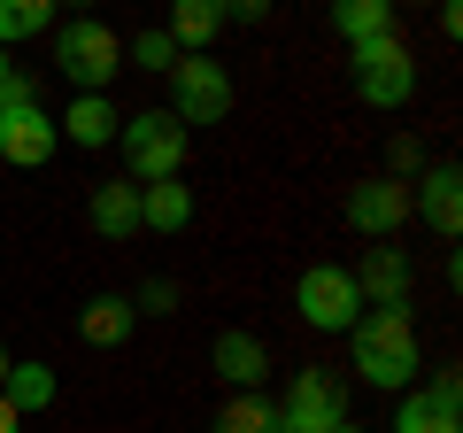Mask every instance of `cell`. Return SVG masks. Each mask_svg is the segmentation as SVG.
<instances>
[{"label":"cell","mask_w":463,"mask_h":433,"mask_svg":"<svg viewBox=\"0 0 463 433\" xmlns=\"http://www.w3.org/2000/svg\"><path fill=\"white\" fill-rule=\"evenodd\" d=\"M456 410H463V380L440 371L432 387H410L394 402V433H456Z\"/></svg>","instance_id":"30bf717a"},{"label":"cell","mask_w":463,"mask_h":433,"mask_svg":"<svg viewBox=\"0 0 463 433\" xmlns=\"http://www.w3.org/2000/svg\"><path fill=\"white\" fill-rule=\"evenodd\" d=\"M332 433H364V426H347V418H340V426H332Z\"/></svg>","instance_id":"4dcf8cb0"},{"label":"cell","mask_w":463,"mask_h":433,"mask_svg":"<svg viewBox=\"0 0 463 433\" xmlns=\"http://www.w3.org/2000/svg\"><path fill=\"white\" fill-rule=\"evenodd\" d=\"M347 54H355L347 70H355V101H364V109H402V101L417 93V54L402 47L394 32L364 39V47H347Z\"/></svg>","instance_id":"277c9868"},{"label":"cell","mask_w":463,"mask_h":433,"mask_svg":"<svg viewBox=\"0 0 463 433\" xmlns=\"http://www.w3.org/2000/svg\"><path fill=\"white\" fill-rule=\"evenodd\" d=\"M85 216H93L100 240H132L139 233V186H93V201H85Z\"/></svg>","instance_id":"ac0fdd59"},{"label":"cell","mask_w":463,"mask_h":433,"mask_svg":"<svg viewBox=\"0 0 463 433\" xmlns=\"http://www.w3.org/2000/svg\"><path fill=\"white\" fill-rule=\"evenodd\" d=\"M355 294H364V310H410V255L371 248L364 264H355Z\"/></svg>","instance_id":"4fadbf2b"},{"label":"cell","mask_w":463,"mask_h":433,"mask_svg":"<svg viewBox=\"0 0 463 433\" xmlns=\"http://www.w3.org/2000/svg\"><path fill=\"white\" fill-rule=\"evenodd\" d=\"M185 225H194V194L178 178L139 186V233H185Z\"/></svg>","instance_id":"2e32d148"},{"label":"cell","mask_w":463,"mask_h":433,"mask_svg":"<svg viewBox=\"0 0 463 433\" xmlns=\"http://www.w3.org/2000/svg\"><path fill=\"white\" fill-rule=\"evenodd\" d=\"M132 310H178V286H170V279H147V286H139V302H132Z\"/></svg>","instance_id":"d4e9b609"},{"label":"cell","mask_w":463,"mask_h":433,"mask_svg":"<svg viewBox=\"0 0 463 433\" xmlns=\"http://www.w3.org/2000/svg\"><path fill=\"white\" fill-rule=\"evenodd\" d=\"M347 333H355L364 387H379V395H410L417 387V317L410 310H364Z\"/></svg>","instance_id":"6da1fadb"},{"label":"cell","mask_w":463,"mask_h":433,"mask_svg":"<svg viewBox=\"0 0 463 433\" xmlns=\"http://www.w3.org/2000/svg\"><path fill=\"white\" fill-rule=\"evenodd\" d=\"M270 433H286V426H270Z\"/></svg>","instance_id":"1f68e13d"},{"label":"cell","mask_w":463,"mask_h":433,"mask_svg":"<svg viewBox=\"0 0 463 433\" xmlns=\"http://www.w3.org/2000/svg\"><path fill=\"white\" fill-rule=\"evenodd\" d=\"M209 364H216V380L240 387V395L270 380V349H263V333H248V325H224V333H216V349H209Z\"/></svg>","instance_id":"8fae6325"},{"label":"cell","mask_w":463,"mask_h":433,"mask_svg":"<svg viewBox=\"0 0 463 433\" xmlns=\"http://www.w3.org/2000/svg\"><path fill=\"white\" fill-rule=\"evenodd\" d=\"M54 148H62V132H54V117L39 109V101H0V163L39 170Z\"/></svg>","instance_id":"ba28073f"},{"label":"cell","mask_w":463,"mask_h":433,"mask_svg":"<svg viewBox=\"0 0 463 433\" xmlns=\"http://www.w3.org/2000/svg\"><path fill=\"white\" fill-rule=\"evenodd\" d=\"M0 433H24V410H16L8 395H0Z\"/></svg>","instance_id":"83f0119b"},{"label":"cell","mask_w":463,"mask_h":433,"mask_svg":"<svg viewBox=\"0 0 463 433\" xmlns=\"http://www.w3.org/2000/svg\"><path fill=\"white\" fill-rule=\"evenodd\" d=\"M270 0H224V24H263Z\"/></svg>","instance_id":"484cf974"},{"label":"cell","mask_w":463,"mask_h":433,"mask_svg":"<svg viewBox=\"0 0 463 433\" xmlns=\"http://www.w3.org/2000/svg\"><path fill=\"white\" fill-rule=\"evenodd\" d=\"M0 101H39V93H32V78L8 63V47H0Z\"/></svg>","instance_id":"cb8c5ba5"},{"label":"cell","mask_w":463,"mask_h":433,"mask_svg":"<svg viewBox=\"0 0 463 433\" xmlns=\"http://www.w3.org/2000/svg\"><path fill=\"white\" fill-rule=\"evenodd\" d=\"M294 310L309 333H347L355 317H364V294H355V271L347 264H309L294 286Z\"/></svg>","instance_id":"5b68a950"},{"label":"cell","mask_w":463,"mask_h":433,"mask_svg":"<svg viewBox=\"0 0 463 433\" xmlns=\"http://www.w3.org/2000/svg\"><path fill=\"white\" fill-rule=\"evenodd\" d=\"M116 124H124V117H116V101H109V93H78L62 117H54V132H62L70 148H109Z\"/></svg>","instance_id":"5bb4252c"},{"label":"cell","mask_w":463,"mask_h":433,"mask_svg":"<svg viewBox=\"0 0 463 433\" xmlns=\"http://www.w3.org/2000/svg\"><path fill=\"white\" fill-rule=\"evenodd\" d=\"M124 63L132 70H155V78H170V63H178V39L155 24V32H139V39H124Z\"/></svg>","instance_id":"603a6c76"},{"label":"cell","mask_w":463,"mask_h":433,"mask_svg":"<svg viewBox=\"0 0 463 433\" xmlns=\"http://www.w3.org/2000/svg\"><path fill=\"white\" fill-rule=\"evenodd\" d=\"M0 395H8V402H16L24 418H32V410H47V402L62 395V380H54L47 364H8V380H0Z\"/></svg>","instance_id":"ffe728a7"},{"label":"cell","mask_w":463,"mask_h":433,"mask_svg":"<svg viewBox=\"0 0 463 433\" xmlns=\"http://www.w3.org/2000/svg\"><path fill=\"white\" fill-rule=\"evenodd\" d=\"M347 225L371 240H394L402 225H410V178H364L347 186Z\"/></svg>","instance_id":"9c48e42d"},{"label":"cell","mask_w":463,"mask_h":433,"mask_svg":"<svg viewBox=\"0 0 463 433\" xmlns=\"http://www.w3.org/2000/svg\"><path fill=\"white\" fill-rule=\"evenodd\" d=\"M54 70H62L78 93H109L116 70H124V39L100 16H70V24H54Z\"/></svg>","instance_id":"7a4b0ae2"},{"label":"cell","mask_w":463,"mask_h":433,"mask_svg":"<svg viewBox=\"0 0 463 433\" xmlns=\"http://www.w3.org/2000/svg\"><path fill=\"white\" fill-rule=\"evenodd\" d=\"M417 170V140H394V170H386V178H410Z\"/></svg>","instance_id":"4316f807"},{"label":"cell","mask_w":463,"mask_h":433,"mask_svg":"<svg viewBox=\"0 0 463 433\" xmlns=\"http://www.w3.org/2000/svg\"><path fill=\"white\" fill-rule=\"evenodd\" d=\"M62 0H0V47H16V39H39L54 24Z\"/></svg>","instance_id":"44dd1931"},{"label":"cell","mask_w":463,"mask_h":433,"mask_svg":"<svg viewBox=\"0 0 463 433\" xmlns=\"http://www.w3.org/2000/svg\"><path fill=\"white\" fill-rule=\"evenodd\" d=\"M332 32H340L347 47L386 39V32H394V0H332Z\"/></svg>","instance_id":"d6986e66"},{"label":"cell","mask_w":463,"mask_h":433,"mask_svg":"<svg viewBox=\"0 0 463 433\" xmlns=\"http://www.w3.org/2000/svg\"><path fill=\"white\" fill-rule=\"evenodd\" d=\"M340 418H347V387L332 380V371L301 364L294 387H286V402H279V426H286V433H332Z\"/></svg>","instance_id":"52a82bcc"},{"label":"cell","mask_w":463,"mask_h":433,"mask_svg":"<svg viewBox=\"0 0 463 433\" xmlns=\"http://www.w3.org/2000/svg\"><path fill=\"white\" fill-rule=\"evenodd\" d=\"M132 325H139L132 294H93V302L78 310V333H85V349H124V341H132Z\"/></svg>","instance_id":"9a60e30c"},{"label":"cell","mask_w":463,"mask_h":433,"mask_svg":"<svg viewBox=\"0 0 463 433\" xmlns=\"http://www.w3.org/2000/svg\"><path fill=\"white\" fill-rule=\"evenodd\" d=\"M62 8H78V16H93V0H62Z\"/></svg>","instance_id":"f546056e"},{"label":"cell","mask_w":463,"mask_h":433,"mask_svg":"<svg viewBox=\"0 0 463 433\" xmlns=\"http://www.w3.org/2000/svg\"><path fill=\"white\" fill-rule=\"evenodd\" d=\"M8 364H16V356H8V341H0V380H8Z\"/></svg>","instance_id":"f1b7e54d"},{"label":"cell","mask_w":463,"mask_h":433,"mask_svg":"<svg viewBox=\"0 0 463 433\" xmlns=\"http://www.w3.org/2000/svg\"><path fill=\"white\" fill-rule=\"evenodd\" d=\"M170 117L178 124H224L232 117V70L209 54H178L170 63Z\"/></svg>","instance_id":"8992f818"},{"label":"cell","mask_w":463,"mask_h":433,"mask_svg":"<svg viewBox=\"0 0 463 433\" xmlns=\"http://www.w3.org/2000/svg\"><path fill=\"white\" fill-rule=\"evenodd\" d=\"M116 148H124V170H132V186L178 178V170H185V124L170 117V109H139V117L116 124Z\"/></svg>","instance_id":"3957f363"},{"label":"cell","mask_w":463,"mask_h":433,"mask_svg":"<svg viewBox=\"0 0 463 433\" xmlns=\"http://www.w3.org/2000/svg\"><path fill=\"white\" fill-rule=\"evenodd\" d=\"M270 426H279V402H263L255 387H248V395H232L224 418H216V433H270Z\"/></svg>","instance_id":"7402d4cb"},{"label":"cell","mask_w":463,"mask_h":433,"mask_svg":"<svg viewBox=\"0 0 463 433\" xmlns=\"http://www.w3.org/2000/svg\"><path fill=\"white\" fill-rule=\"evenodd\" d=\"M170 39H178V54H209V39L224 32V0H170Z\"/></svg>","instance_id":"e0dca14e"},{"label":"cell","mask_w":463,"mask_h":433,"mask_svg":"<svg viewBox=\"0 0 463 433\" xmlns=\"http://www.w3.org/2000/svg\"><path fill=\"white\" fill-rule=\"evenodd\" d=\"M410 216H425L440 240H456V225H463V178H456V163H432L425 178L410 186Z\"/></svg>","instance_id":"7c38bea8"}]
</instances>
